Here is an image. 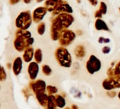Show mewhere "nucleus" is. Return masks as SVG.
<instances>
[{
	"label": "nucleus",
	"mask_w": 120,
	"mask_h": 109,
	"mask_svg": "<svg viewBox=\"0 0 120 109\" xmlns=\"http://www.w3.org/2000/svg\"><path fill=\"white\" fill-rule=\"evenodd\" d=\"M56 98L55 96L54 95H49L48 102L46 109H56Z\"/></svg>",
	"instance_id": "nucleus-11"
},
{
	"label": "nucleus",
	"mask_w": 120,
	"mask_h": 109,
	"mask_svg": "<svg viewBox=\"0 0 120 109\" xmlns=\"http://www.w3.org/2000/svg\"><path fill=\"white\" fill-rule=\"evenodd\" d=\"M71 109H79V108H78V106L74 104V105H71Z\"/></svg>",
	"instance_id": "nucleus-24"
},
{
	"label": "nucleus",
	"mask_w": 120,
	"mask_h": 109,
	"mask_svg": "<svg viewBox=\"0 0 120 109\" xmlns=\"http://www.w3.org/2000/svg\"><path fill=\"white\" fill-rule=\"evenodd\" d=\"M28 74L30 77V79L33 81H34L36 77H38V74L39 73V66L38 63L36 62H32L30 63L28 69Z\"/></svg>",
	"instance_id": "nucleus-5"
},
{
	"label": "nucleus",
	"mask_w": 120,
	"mask_h": 109,
	"mask_svg": "<svg viewBox=\"0 0 120 109\" xmlns=\"http://www.w3.org/2000/svg\"><path fill=\"white\" fill-rule=\"evenodd\" d=\"M42 71L43 74L46 76H49L52 74V69L49 67V66L47 65H44L42 67Z\"/></svg>",
	"instance_id": "nucleus-16"
},
{
	"label": "nucleus",
	"mask_w": 120,
	"mask_h": 109,
	"mask_svg": "<svg viewBox=\"0 0 120 109\" xmlns=\"http://www.w3.org/2000/svg\"><path fill=\"white\" fill-rule=\"evenodd\" d=\"M118 97H119V98L120 99V91L118 93Z\"/></svg>",
	"instance_id": "nucleus-25"
},
{
	"label": "nucleus",
	"mask_w": 120,
	"mask_h": 109,
	"mask_svg": "<svg viewBox=\"0 0 120 109\" xmlns=\"http://www.w3.org/2000/svg\"><path fill=\"white\" fill-rule=\"evenodd\" d=\"M35 60L36 61L37 63H40L42 62V51L40 49H38L36 50V51L35 52V55H34Z\"/></svg>",
	"instance_id": "nucleus-13"
},
{
	"label": "nucleus",
	"mask_w": 120,
	"mask_h": 109,
	"mask_svg": "<svg viewBox=\"0 0 120 109\" xmlns=\"http://www.w3.org/2000/svg\"><path fill=\"white\" fill-rule=\"evenodd\" d=\"M100 9H101L100 10L102 11V13L103 14H105L106 13V12H107V7L105 4V3H103V2L101 3V8Z\"/></svg>",
	"instance_id": "nucleus-22"
},
{
	"label": "nucleus",
	"mask_w": 120,
	"mask_h": 109,
	"mask_svg": "<svg viewBox=\"0 0 120 109\" xmlns=\"http://www.w3.org/2000/svg\"><path fill=\"white\" fill-rule=\"evenodd\" d=\"M75 38V35L71 31L64 32L62 35L60 37V43L62 45H69Z\"/></svg>",
	"instance_id": "nucleus-6"
},
{
	"label": "nucleus",
	"mask_w": 120,
	"mask_h": 109,
	"mask_svg": "<svg viewBox=\"0 0 120 109\" xmlns=\"http://www.w3.org/2000/svg\"><path fill=\"white\" fill-rule=\"evenodd\" d=\"M55 98H56V106L59 108H63L65 107L66 105V100L65 98L61 96V95H56L55 96Z\"/></svg>",
	"instance_id": "nucleus-10"
},
{
	"label": "nucleus",
	"mask_w": 120,
	"mask_h": 109,
	"mask_svg": "<svg viewBox=\"0 0 120 109\" xmlns=\"http://www.w3.org/2000/svg\"><path fill=\"white\" fill-rule=\"evenodd\" d=\"M86 69L88 73L93 74L101 69V62L94 55H91L86 63Z\"/></svg>",
	"instance_id": "nucleus-3"
},
{
	"label": "nucleus",
	"mask_w": 120,
	"mask_h": 109,
	"mask_svg": "<svg viewBox=\"0 0 120 109\" xmlns=\"http://www.w3.org/2000/svg\"><path fill=\"white\" fill-rule=\"evenodd\" d=\"M102 87L106 91H112L120 88V75L109 77L102 82Z\"/></svg>",
	"instance_id": "nucleus-2"
},
{
	"label": "nucleus",
	"mask_w": 120,
	"mask_h": 109,
	"mask_svg": "<svg viewBox=\"0 0 120 109\" xmlns=\"http://www.w3.org/2000/svg\"><path fill=\"white\" fill-rule=\"evenodd\" d=\"M64 109H71V108H69V107H66Z\"/></svg>",
	"instance_id": "nucleus-26"
},
{
	"label": "nucleus",
	"mask_w": 120,
	"mask_h": 109,
	"mask_svg": "<svg viewBox=\"0 0 120 109\" xmlns=\"http://www.w3.org/2000/svg\"><path fill=\"white\" fill-rule=\"evenodd\" d=\"M107 95H108L109 97L113 98V97L116 96V92H114V91H108V92H107Z\"/></svg>",
	"instance_id": "nucleus-23"
},
{
	"label": "nucleus",
	"mask_w": 120,
	"mask_h": 109,
	"mask_svg": "<svg viewBox=\"0 0 120 109\" xmlns=\"http://www.w3.org/2000/svg\"><path fill=\"white\" fill-rule=\"evenodd\" d=\"M107 75L109 77H113V76H116L114 74V69H113L112 67H110L108 71H107Z\"/></svg>",
	"instance_id": "nucleus-19"
},
{
	"label": "nucleus",
	"mask_w": 120,
	"mask_h": 109,
	"mask_svg": "<svg viewBox=\"0 0 120 109\" xmlns=\"http://www.w3.org/2000/svg\"><path fill=\"white\" fill-rule=\"evenodd\" d=\"M56 58L59 65L64 67H70L71 58L69 51L64 47H59L56 51Z\"/></svg>",
	"instance_id": "nucleus-1"
},
{
	"label": "nucleus",
	"mask_w": 120,
	"mask_h": 109,
	"mask_svg": "<svg viewBox=\"0 0 120 109\" xmlns=\"http://www.w3.org/2000/svg\"><path fill=\"white\" fill-rule=\"evenodd\" d=\"M47 92L48 95H54L58 92V89L56 86L49 85L47 86Z\"/></svg>",
	"instance_id": "nucleus-15"
},
{
	"label": "nucleus",
	"mask_w": 120,
	"mask_h": 109,
	"mask_svg": "<svg viewBox=\"0 0 120 109\" xmlns=\"http://www.w3.org/2000/svg\"><path fill=\"white\" fill-rule=\"evenodd\" d=\"M38 33L40 35H42L45 32V25L42 24V26H39L38 28Z\"/></svg>",
	"instance_id": "nucleus-20"
},
{
	"label": "nucleus",
	"mask_w": 120,
	"mask_h": 109,
	"mask_svg": "<svg viewBox=\"0 0 120 109\" xmlns=\"http://www.w3.org/2000/svg\"><path fill=\"white\" fill-rule=\"evenodd\" d=\"M22 60L21 58H17L15 59L13 63V72L16 76H18L22 70Z\"/></svg>",
	"instance_id": "nucleus-8"
},
{
	"label": "nucleus",
	"mask_w": 120,
	"mask_h": 109,
	"mask_svg": "<svg viewBox=\"0 0 120 109\" xmlns=\"http://www.w3.org/2000/svg\"><path fill=\"white\" fill-rule=\"evenodd\" d=\"M110 50H111V49H110V47H108V46H105V47L102 48V52H103L104 54H108V53L110 52Z\"/></svg>",
	"instance_id": "nucleus-21"
},
{
	"label": "nucleus",
	"mask_w": 120,
	"mask_h": 109,
	"mask_svg": "<svg viewBox=\"0 0 120 109\" xmlns=\"http://www.w3.org/2000/svg\"><path fill=\"white\" fill-rule=\"evenodd\" d=\"M7 79V74L3 67H1V70H0V80L2 82L6 80Z\"/></svg>",
	"instance_id": "nucleus-17"
},
{
	"label": "nucleus",
	"mask_w": 120,
	"mask_h": 109,
	"mask_svg": "<svg viewBox=\"0 0 120 109\" xmlns=\"http://www.w3.org/2000/svg\"><path fill=\"white\" fill-rule=\"evenodd\" d=\"M47 85L45 81L42 79H38L36 81H32L29 84L30 89L33 91L35 94L41 92L47 91Z\"/></svg>",
	"instance_id": "nucleus-4"
},
{
	"label": "nucleus",
	"mask_w": 120,
	"mask_h": 109,
	"mask_svg": "<svg viewBox=\"0 0 120 109\" xmlns=\"http://www.w3.org/2000/svg\"><path fill=\"white\" fill-rule=\"evenodd\" d=\"M35 97L39 102V103L44 107L45 109L47 108V102H48V98L49 95L46 94L45 92H41V93H38L35 94Z\"/></svg>",
	"instance_id": "nucleus-7"
},
{
	"label": "nucleus",
	"mask_w": 120,
	"mask_h": 109,
	"mask_svg": "<svg viewBox=\"0 0 120 109\" xmlns=\"http://www.w3.org/2000/svg\"><path fill=\"white\" fill-rule=\"evenodd\" d=\"M35 55L34 50L32 47H28L25 50L23 54V60L26 62H30Z\"/></svg>",
	"instance_id": "nucleus-9"
},
{
	"label": "nucleus",
	"mask_w": 120,
	"mask_h": 109,
	"mask_svg": "<svg viewBox=\"0 0 120 109\" xmlns=\"http://www.w3.org/2000/svg\"><path fill=\"white\" fill-rule=\"evenodd\" d=\"M114 74L115 75H120V62L117 63L114 68Z\"/></svg>",
	"instance_id": "nucleus-18"
},
{
	"label": "nucleus",
	"mask_w": 120,
	"mask_h": 109,
	"mask_svg": "<svg viewBox=\"0 0 120 109\" xmlns=\"http://www.w3.org/2000/svg\"><path fill=\"white\" fill-rule=\"evenodd\" d=\"M85 54H86V52H85L84 47H83L81 45L76 47V48L75 50V54H76V58H81L85 56Z\"/></svg>",
	"instance_id": "nucleus-12"
},
{
	"label": "nucleus",
	"mask_w": 120,
	"mask_h": 109,
	"mask_svg": "<svg viewBox=\"0 0 120 109\" xmlns=\"http://www.w3.org/2000/svg\"><path fill=\"white\" fill-rule=\"evenodd\" d=\"M96 28L98 30H106L108 31V28L107 25L102 21V20H98L96 22Z\"/></svg>",
	"instance_id": "nucleus-14"
}]
</instances>
